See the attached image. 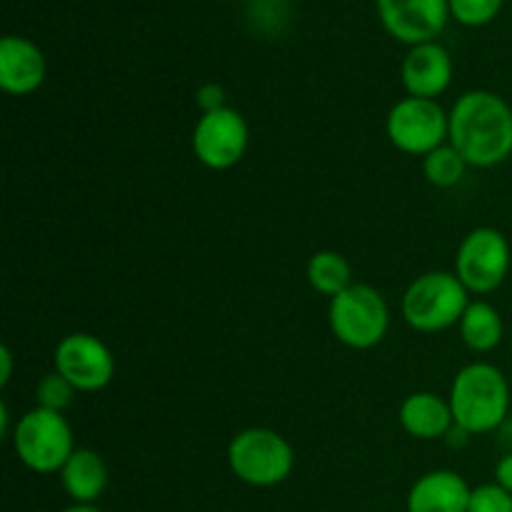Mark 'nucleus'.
I'll return each instance as SVG.
<instances>
[{
  "label": "nucleus",
  "mask_w": 512,
  "mask_h": 512,
  "mask_svg": "<svg viewBox=\"0 0 512 512\" xmlns=\"http://www.w3.org/2000/svg\"><path fill=\"white\" fill-rule=\"evenodd\" d=\"M448 143L470 168H498L512 158V108L493 90H468L450 108Z\"/></svg>",
  "instance_id": "nucleus-1"
},
{
  "label": "nucleus",
  "mask_w": 512,
  "mask_h": 512,
  "mask_svg": "<svg viewBox=\"0 0 512 512\" xmlns=\"http://www.w3.org/2000/svg\"><path fill=\"white\" fill-rule=\"evenodd\" d=\"M453 420L468 435H488L510 418L512 395L503 370L493 363H470L458 370L448 395Z\"/></svg>",
  "instance_id": "nucleus-2"
},
{
  "label": "nucleus",
  "mask_w": 512,
  "mask_h": 512,
  "mask_svg": "<svg viewBox=\"0 0 512 512\" xmlns=\"http://www.w3.org/2000/svg\"><path fill=\"white\" fill-rule=\"evenodd\" d=\"M228 465L235 478L253 488H275L295 468V450L273 428H245L228 443Z\"/></svg>",
  "instance_id": "nucleus-3"
},
{
  "label": "nucleus",
  "mask_w": 512,
  "mask_h": 512,
  "mask_svg": "<svg viewBox=\"0 0 512 512\" xmlns=\"http://www.w3.org/2000/svg\"><path fill=\"white\" fill-rule=\"evenodd\" d=\"M470 293L458 275L448 270H430L415 278L403 295V318L418 333H443L460 323Z\"/></svg>",
  "instance_id": "nucleus-4"
},
{
  "label": "nucleus",
  "mask_w": 512,
  "mask_h": 512,
  "mask_svg": "<svg viewBox=\"0 0 512 512\" xmlns=\"http://www.w3.org/2000/svg\"><path fill=\"white\" fill-rule=\"evenodd\" d=\"M328 323L340 345L350 350H370L388 335V300L373 285L353 283L330 300Z\"/></svg>",
  "instance_id": "nucleus-5"
},
{
  "label": "nucleus",
  "mask_w": 512,
  "mask_h": 512,
  "mask_svg": "<svg viewBox=\"0 0 512 512\" xmlns=\"http://www.w3.org/2000/svg\"><path fill=\"white\" fill-rule=\"evenodd\" d=\"M10 440L20 463L38 475L60 473L75 453V435L65 415L38 405L18 418Z\"/></svg>",
  "instance_id": "nucleus-6"
},
{
  "label": "nucleus",
  "mask_w": 512,
  "mask_h": 512,
  "mask_svg": "<svg viewBox=\"0 0 512 512\" xmlns=\"http://www.w3.org/2000/svg\"><path fill=\"white\" fill-rule=\"evenodd\" d=\"M512 250L498 228H475L460 240L455 253V270L470 295H490L505 283L510 273Z\"/></svg>",
  "instance_id": "nucleus-7"
},
{
  "label": "nucleus",
  "mask_w": 512,
  "mask_h": 512,
  "mask_svg": "<svg viewBox=\"0 0 512 512\" xmlns=\"http://www.w3.org/2000/svg\"><path fill=\"white\" fill-rule=\"evenodd\" d=\"M388 138L400 153L425 158L435 148L448 143L450 113L438 100L403 98L390 108L385 120Z\"/></svg>",
  "instance_id": "nucleus-8"
},
{
  "label": "nucleus",
  "mask_w": 512,
  "mask_h": 512,
  "mask_svg": "<svg viewBox=\"0 0 512 512\" xmlns=\"http://www.w3.org/2000/svg\"><path fill=\"white\" fill-rule=\"evenodd\" d=\"M193 153L210 170H230L245 158L250 145L248 120L235 108H220L200 115L193 128Z\"/></svg>",
  "instance_id": "nucleus-9"
},
{
  "label": "nucleus",
  "mask_w": 512,
  "mask_h": 512,
  "mask_svg": "<svg viewBox=\"0 0 512 512\" xmlns=\"http://www.w3.org/2000/svg\"><path fill=\"white\" fill-rule=\"evenodd\" d=\"M53 370L68 378L78 393H98L113 383L115 358L95 335L70 333L55 345Z\"/></svg>",
  "instance_id": "nucleus-10"
},
{
  "label": "nucleus",
  "mask_w": 512,
  "mask_h": 512,
  "mask_svg": "<svg viewBox=\"0 0 512 512\" xmlns=\"http://www.w3.org/2000/svg\"><path fill=\"white\" fill-rule=\"evenodd\" d=\"M383 28L405 45L433 43L450 18V0H375Z\"/></svg>",
  "instance_id": "nucleus-11"
},
{
  "label": "nucleus",
  "mask_w": 512,
  "mask_h": 512,
  "mask_svg": "<svg viewBox=\"0 0 512 512\" xmlns=\"http://www.w3.org/2000/svg\"><path fill=\"white\" fill-rule=\"evenodd\" d=\"M400 80L410 98L438 100L453 83V58L435 40L413 45L400 65Z\"/></svg>",
  "instance_id": "nucleus-12"
},
{
  "label": "nucleus",
  "mask_w": 512,
  "mask_h": 512,
  "mask_svg": "<svg viewBox=\"0 0 512 512\" xmlns=\"http://www.w3.org/2000/svg\"><path fill=\"white\" fill-rule=\"evenodd\" d=\"M48 63L33 40L23 35H5L0 40V88L15 98L35 93L43 85Z\"/></svg>",
  "instance_id": "nucleus-13"
},
{
  "label": "nucleus",
  "mask_w": 512,
  "mask_h": 512,
  "mask_svg": "<svg viewBox=\"0 0 512 512\" xmlns=\"http://www.w3.org/2000/svg\"><path fill=\"white\" fill-rule=\"evenodd\" d=\"M470 490L455 470H433L410 488L408 512H468Z\"/></svg>",
  "instance_id": "nucleus-14"
},
{
  "label": "nucleus",
  "mask_w": 512,
  "mask_h": 512,
  "mask_svg": "<svg viewBox=\"0 0 512 512\" xmlns=\"http://www.w3.org/2000/svg\"><path fill=\"white\" fill-rule=\"evenodd\" d=\"M398 420L400 428L418 440H445L455 425L448 400L428 390L408 395L400 405Z\"/></svg>",
  "instance_id": "nucleus-15"
},
{
  "label": "nucleus",
  "mask_w": 512,
  "mask_h": 512,
  "mask_svg": "<svg viewBox=\"0 0 512 512\" xmlns=\"http://www.w3.org/2000/svg\"><path fill=\"white\" fill-rule=\"evenodd\" d=\"M58 475L68 498L78 505H95L110 480L103 455L93 448H75Z\"/></svg>",
  "instance_id": "nucleus-16"
},
{
  "label": "nucleus",
  "mask_w": 512,
  "mask_h": 512,
  "mask_svg": "<svg viewBox=\"0 0 512 512\" xmlns=\"http://www.w3.org/2000/svg\"><path fill=\"white\" fill-rule=\"evenodd\" d=\"M460 338L468 345L473 353H493L500 345L505 333L503 315L488 300H470V305L465 308L463 318L458 323Z\"/></svg>",
  "instance_id": "nucleus-17"
},
{
  "label": "nucleus",
  "mask_w": 512,
  "mask_h": 512,
  "mask_svg": "<svg viewBox=\"0 0 512 512\" xmlns=\"http://www.w3.org/2000/svg\"><path fill=\"white\" fill-rule=\"evenodd\" d=\"M305 273H308L310 288L330 300L355 283L353 268H350L348 258L340 255L338 250H318V253L308 260V270H305Z\"/></svg>",
  "instance_id": "nucleus-18"
},
{
  "label": "nucleus",
  "mask_w": 512,
  "mask_h": 512,
  "mask_svg": "<svg viewBox=\"0 0 512 512\" xmlns=\"http://www.w3.org/2000/svg\"><path fill=\"white\" fill-rule=\"evenodd\" d=\"M468 168L470 165L465 163L463 155L450 143L440 145L423 158V175L435 188H455L465 178Z\"/></svg>",
  "instance_id": "nucleus-19"
},
{
  "label": "nucleus",
  "mask_w": 512,
  "mask_h": 512,
  "mask_svg": "<svg viewBox=\"0 0 512 512\" xmlns=\"http://www.w3.org/2000/svg\"><path fill=\"white\" fill-rule=\"evenodd\" d=\"M75 395H78L75 385L70 383L68 378H63L58 370L43 375L38 383V388H35V400H38V408L53 410V413H65V410L73 405Z\"/></svg>",
  "instance_id": "nucleus-20"
},
{
  "label": "nucleus",
  "mask_w": 512,
  "mask_h": 512,
  "mask_svg": "<svg viewBox=\"0 0 512 512\" xmlns=\"http://www.w3.org/2000/svg\"><path fill=\"white\" fill-rule=\"evenodd\" d=\"M505 0H450V15L458 23L478 28V25L490 23L500 13Z\"/></svg>",
  "instance_id": "nucleus-21"
},
{
  "label": "nucleus",
  "mask_w": 512,
  "mask_h": 512,
  "mask_svg": "<svg viewBox=\"0 0 512 512\" xmlns=\"http://www.w3.org/2000/svg\"><path fill=\"white\" fill-rule=\"evenodd\" d=\"M468 512H512V493L498 483H485L470 490Z\"/></svg>",
  "instance_id": "nucleus-22"
},
{
  "label": "nucleus",
  "mask_w": 512,
  "mask_h": 512,
  "mask_svg": "<svg viewBox=\"0 0 512 512\" xmlns=\"http://www.w3.org/2000/svg\"><path fill=\"white\" fill-rule=\"evenodd\" d=\"M195 105L200 108V115L215 113V110L225 108V90L220 83H205L200 85L195 93Z\"/></svg>",
  "instance_id": "nucleus-23"
},
{
  "label": "nucleus",
  "mask_w": 512,
  "mask_h": 512,
  "mask_svg": "<svg viewBox=\"0 0 512 512\" xmlns=\"http://www.w3.org/2000/svg\"><path fill=\"white\" fill-rule=\"evenodd\" d=\"M495 483H498L500 488L508 490V493H512V450L505 453L503 458L498 460V465H495Z\"/></svg>",
  "instance_id": "nucleus-24"
},
{
  "label": "nucleus",
  "mask_w": 512,
  "mask_h": 512,
  "mask_svg": "<svg viewBox=\"0 0 512 512\" xmlns=\"http://www.w3.org/2000/svg\"><path fill=\"white\" fill-rule=\"evenodd\" d=\"M10 378H13V353H10L8 345L0 348V385H8Z\"/></svg>",
  "instance_id": "nucleus-25"
},
{
  "label": "nucleus",
  "mask_w": 512,
  "mask_h": 512,
  "mask_svg": "<svg viewBox=\"0 0 512 512\" xmlns=\"http://www.w3.org/2000/svg\"><path fill=\"white\" fill-rule=\"evenodd\" d=\"M0 433H3V438H13V430H10V413L5 403H0Z\"/></svg>",
  "instance_id": "nucleus-26"
},
{
  "label": "nucleus",
  "mask_w": 512,
  "mask_h": 512,
  "mask_svg": "<svg viewBox=\"0 0 512 512\" xmlns=\"http://www.w3.org/2000/svg\"><path fill=\"white\" fill-rule=\"evenodd\" d=\"M63 512H103V510L95 508V505H78V503H73V505H70V508H65Z\"/></svg>",
  "instance_id": "nucleus-27"
},
{
  "label": "nucleus",
  "mask_w": 512,
  "mask_h": 512,
  "mask_svg": "<svg viewBox=\"0 0 512 512\" xmlns=\"http://www.w3.org/2000/svg\"><path fill=\"white\" fill-rule=\"evenodd\" d=\"M505 425H508V428H510V433H512V410H510V418H508V423H505ZM505 425H503V428H505Z\"/></svg>",
  "instance_id": "nucleus-28"
}]
</instances>
